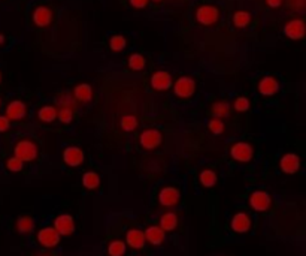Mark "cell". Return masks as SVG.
<instances>
[{
  "instance_id": "1",
  "label": "cell",
  "mask_w": 306,
  "mask_h": 256,
  "mask_svg": "<svg viewBox=\"0 0 306 256\" xmlns=\"http://www.w3.org/2000/svg\"><path fill=\"white\" fill-rule=\"evenodd\" d=\"M14 156L23 162H33L39 156V147L32 139H20L14 147Z\"/></svg>"
},
{
  "instance_id": "2",
  "label": "cell",
  "mask_w": 306,
  "mask_h": 256,
  "mask_svg": "<svg viewBox=\"0 0 306 256\" xmlns=\"http://www.w3.org/2000/svg\"><path fill=\"white\" fill-rule=\"evenodd\" d=\"M162 142H163V133L156 128L145 129L139 136V146L146 152L159 149L162 146Z\"/></svg>"
},
{
  "instance_id": "3",
  "label": "cell",
  "mask_w": 306,
  "mask_h": 256,
  "mask_svg": "<svg viewBox=\"0 0 306 256\" xmlns=\"http://www.w3.org/2000/svg\"><path fill=\"white\" fill-rule=\"evenodd\" d=\"M173 93L179 99H188L196 93V81L188 77V75H182L176 79L173 84Z\"/></svg>"
},
{
  "instance_id": "4",
  "label": "cell",
  "mask_w": 306,
  "mask_h": 256,
  "mask_svg": "<svg viewBox=\"0 0 306 256\" xmlns=\"http://www.w3.org/2000/svg\"><path fill=\"white\" fill-rule=\"evenodd\" d=\"M230 156L233 160H236L239 163H248L254 157V149L250 142L237 141L230 147Z\"/></svg>"
},
{
  "instance_id": "5",
  "label": "cell",
  "mask_w": 306,
  "mask_h": 256,
  "mask_svg": "<svg viewBox=\"0 0 306 256\" xmlns=\"http://www.w3.org/2000/svg\"><path fill=\"white\" fill-rule=\"evenodd\" d=\"M196 20L202 26H215L220 20V9L213 5H202L196 9Z\"/></svg>"
},
{
  "instance_id": "6",
  "label": "cell",
  "mask_w": 306,
  "mask_h": 256,
  "mask_svg": "<svg viewBox=\"0 0 306 256\" xmlns=\"http://www.w3.org/2000/svg\"><path fill=\"white\" fill-rule=\"evenodd\" d=\"M284 35L291 41H300L306 36V23L302 18H293L284 26Z\"/></svg>"
},
{
  "instance_id": "7",
  "label": "cell",
  "mask_w": 306,
  "mask_h": 256,
  "mask_svg": "<svg viewBox=\"0 0 306 256\" xmlns=\"http://www.w3.org/2000/svg\"><path fill=\"white\" fill-rule=\"evenodd\" d=\"M250 207L254 210V211H259V213H263V211H267L272 205V198L267 192L264 190H256L250 195Z\"/></svg>"
},
{
  "instance_id": "8",
  "label": "cell",
  "mask_w": 306,
  "mask_h": 256,
  "mask_svg": "<svg viewBox=\"0 0 306 256\" xmlns=\"http://www.w3.org/2000/svg\"><path fill=\"white\" fill-rule=\"evenodd\" d=\"M60 234L54 230V226H47L38 232V243L45 249H54L60 243Z\"/></svg>"
},
{
  "instance_id": "9",
  "label": "cell",
  "mask_w": 306,
  "mask_h": 256,
  "mask_svg": "<svg viewBox=\"0 0 306 256\" xmlns=\"http://www.w3.org/2000/svg\"><path fill=\"white\" fill-rule=\"evenodd\" d=\"M54 230L60 234L69 237L75 232V220L71 214H60L54 220Z\"/></svg>"
},
{
  "instance_id": "10",
  "label": "cell",
  "mask_w": 306,
  "mask_h": 256,
  "mask_svg": "<svg viewBox=\"0 0 306 256\" xmlns=\"http://www.w3.org/2000/svg\"><path fill=\"white\" fill-rule=\"evenodd\" d=\"M179 201H181V192L173 186L163 187L159 193V203L163 207H176Z\"/></svg>"
},
{
  "instance_id": "11",
  "label": "cell",
  "mask_w": 306,
  "mask_h": 256,
  "mask_svg": "<svg viewBox=\"0 0 306 256\" xmlns=\"http://www.w3.org/2000/svg\"><path fill=\"white\" fill-rule=\"evenodd\" d=\"M149 82H151V87L154 90H157V92H166L173 85L172 75L169 72H166V71L154 72V74H152V77H151Z\"/></svg>"
},
{
  "instance_id": "12",
  "label": "cell",
  "mask_w": 306,
  "mask_h": 256,
  "mask_svg": "<svg viewBox=\"0 0 306 256\" xmlns=\"http://www.w3.org/2000/svg\"><path fill=\"white\" fill-rule=\"evenodd\" d=\"M84 159H85L84 152L76 146H69L63 152V162L71 168L81 166L84 163Z\"/></svg>"
},
{
  "instance_id": "13",
  "label": "cell",
  "mask_w": 306,
  "mask_h": 256,
  "mask_svg": "<svg viewBox=\"0 0 306 256\" xmlns=\"http://www.w3.org/2000/svg\"><path fill=\"white\" fill-rule=\"evenodd\" d=\"M257 90L263 96H275V95L280 92V81L275 78V77H270V75L263 77L259 81Z\"/></svg>"
},
{
  "instance_id": "14",
  "label": "cell",
  "mask_w": 306,
  "mask_h": 256,
  "mask_svg": "<svg viewBox=\"0 0 306 256\" xmlns=\"http://www.w3.org/2000/svg\"><path fill=\"white\" fill-rule=\"evenodd\" d=\"M251 226H253V220L247 213H236L232 217V222H230V228L236 234L248 232L251 230Z\"/></svg>"
},
{
  "instance_id": "15",
  "label": "cell",
  "mask_w": 306,
  "mask_h": 256,
  "mask_svg": "<svg viewBox=\"0 0 306 256\" xmlns=\"http://www.w3.org/2000/svg\"><path fill=\"white\" fill-rule=\"evenodd\" d=\"M280 168L284 174H296L300 169V157L296 153H285L280 159Z\"/></svg>"
},
{
  "instance_id": "16",
  "label": "cell",
  "mask_w": 306,
  "mask_h": 256,
  "mask_svg": "<svg viewBox=\"0 0 306 256\" xmlns=\"http://www.w3.org/2000/svg\"><path fill=\"white\" fill-rule=\"evenodd\" d=\"M32 17H33V23H35V26H36V27L45 28V27H48V26L52 23V17H54V14H52L51 8L41 5V6L35 8V11H33V15H32Z\"/></svg>"
},
{
  "instance_id": "17",
  "label": "cell",
  "mask_w": 306,
  "mask_h": 256,
  "mask_svg": "<svg viewBox=\"0 0 306 256\" xmlns=\"http://www.w3.org/2000/svg\"><path fill=\"white\" fill-rule=\"evenodd\" d=\"M27 116V105L23 101H12L6 106V117L9 120H24Z\"/></svg>"
},
{
  "instance_id": "18",
  "label": "cell",
  "mask_w": 306,
  "mask_h": 256,
  "mask_svg": "<svg viewBox=\"0 0 306 256\" xmlns=\"http://www.w3.org/2000/svg\"><path fill=\"white\" fill-rule=\"evenodd\" d=\"M145 243H146V240H145L143 231L133 228V230H129V231L126 232V244H129L132 249L141 250V249H143Z\"/></svg>"
},
{
  "instance_id": "19",
  "label": "cell",
  "mask_w": 306,
  "mask_h": 256,
  "mask_svg": "<svg viewBox=\"0 0 306 256\" xmlns=\"http://www.w3.org/2000/svg\"><path fill=\"white\" fill-rule=\"evenodd\" d=\"M143 234H145V240L152 246H160L166 238L165 231L162 230L160 226H156V225L148 226L146 230L143 231Z\"/></svg>"
},
{
  "instance_id": "20",
  "label": "cell",
  "mask_w": 306,
  "mask_h": 256,
  "mask_svg": "<svg viewBox=\"0 0 306 256\" xmlns=\"http://www.w3.org/2000/svg\"><path fill=\"white\" fill-rule=\"evenodd\" d=\"M73 98L79 103H88L91 99H93V89H91V85L87 82L78 84L73 89Z\"/></svg>"
},
{
  "instance_id": "21",
  "label": "cell",
  "mask_w": 306,
  "mask_h": 256,
  "mask_svg": "<svg viewBox=\"0 0 306 256\" xmlns=\"http://www.w3.org/2000/svg\"><path fill=\"white\" fill-rule=\"evenodd\" d=\"M178 226V216L172 211H167L165 213L162 217H160V228L165 231V232H170V231H175Z\"/></svg>"
},
{
  "instance_id": "22",
  "label": "cell",
  "mask_w": 306,
  "mask_h": 256,
  "mask_svg": "<svg viewBox=\"0 0 306 256\" xmlns=\"http://www.w3.org/2000/svg\"><path fill=\"white\" fill-rule=\"evenodd\" d=\"M251 14L247 12V11H236L232 17V21H233V26L236 28H245V27H248L251 24Z\"/></svg>"
},
{
  "instance_id": "23",
  "label": "cell",
  "mask_w": 306,
  "mask_h": 256,
  "mask_svg": "<svg viewBox=\"0 0 306 256\" xmlns=\"http://www.w3.org/2000/svg\"><path fill=\"white\" fill-rule=\"evenodd\" d=\"M57 108L52 105H45L38 111V119L44 123H52L57 120Z\"/></svg>"
},
{
  "instance_id": "24",
  "label": "cell",
  "mask_w": 306,
  "mask_h": 256,
  "mask_svg": "<svg viewBox=\"0 0 306 256\" xmlns=\"http://www.w3.org/2000/svg\"><path fill=\"white\" fill-rule=\"evenodd\" d=\"M230 105L229 102L226 101H217L215 103H212V114H213V117L215 119H224V117H229L230 116Z\"/></svg>"
},
{
  "instance_id": "25",
  "label": "cell",
  "mask_w": 306,
  "mask_h": 256,
  "mask_svg": "<svg viewBox=\"0 0 306 256\" xmlns=\"http://www.w3.org/2000/svg\"><path fill=\"white\" fill-rule=\"evenodd\" d=\"M82 184L88 190H96L100 186V176L94 171H87L82 177Z\"/></svg>"
},
{
  "instance_id": "26",
  "label": "cell",
  "mask_w": 306,
  "mask_h": 256,
  "mask_svg": "<svg viewBox=\"0 0 306 256\" xmlns=\"http://www.w3.org/2000/svg\"><path fill=\"white\" fill-rule=\"evenodd\" d=\"M199 181L203 187H213L217 184L218 181V177H217V173L215 171H212V169H203L200 176H199Z\"/></svg>"
},
{
  "instance_id": "27",
  "label": "cell",
  "mask_w": 306,
  "mask_h": 256,
  "mask_svg": "<svg viewBox=\"0 0 306 256\" xmlns=\"http://www.w3.org/2000/svg\"><path fill=\"white\" fill-rule=\"evenodd\" d=\"M55 103L60 108H69V109H75L76 106V101L73 98V95L68 93V92H61L55 96Z\"/></svg>"
},
{
  "instance_id": "28",
  "label": "cell",
  "mask_w": 306,
  "mask_h": 256,
  "mask_svg": "<svg viewBox=\"0 0 306 256\" xmlns=\"http://www.w3.org/2000/svg\"><path fill=\"white\" fill-rule=\"evenodd\" d=\"M35 228V222L30 216H21L17 220V231L20 234H30Z\"/></svg>"
},
{
  "instance_id": "29",
  "label": "cell",
  "mask_w": 306,
  "mask_h": 256,
  "mask_svg": "<svg viewBox=\"0 0 306 256\" xmlns=\"http://www.w3.org/2000/svg\"><path fill=\"white\" fill-rule=\"evenodd\" d=\"M138 125H139L138 117H136V116H133V114H126V116H122V117H121V120H119V126H121V129L124 130V132H127V133L133 132V130L138 128Z\"/></svg>"
},
{
  "instance_id": "30",
  "label": "cell",
  "mask_w": 306,
  "mask_h": 256,
  "mask_svg": "<svg viewBox=\"0 0 306 256\" xmlns=\"http://www.w3.org/2000/svg\"><path fill=\"white\" fill-rule=\"evenodd\" d=\"M145 65H146L145 57H143L142 54H139V52H133V54L129 57V68H130L132 71L139 72V71L145 69Z\"/></svg>"
},
{
  "instance_id": "31",
  "label": "cell",
  "mask_w": 306,
  "mask_h": 256,
  "mask_svg": "<svg viewBox=\"0 0 306 256\" xmlns=\"http://www.w3.org/2000/svg\"><path fill=\"white\" fill-rule=\"evenodd\" d=\"M126 243L124 241H121V240H114L109 243L108 246V253L109 256H124L126 255Z\"/></svg>"
},
{
  "instance_id": "32",
  "label": "cell",
  "mask_w": 306,
  "mask_h": 256,
  "mask_svg": "<svg viewBox=\"0 0 306 256\" xmlns=\"http://www.w3.org/2000/svg\"><path fill=\"white\" fill-rule=\"evenodd\" d=\"M126 45H127V41H126V38L122 36V35H114L111 38V41H109V48L112 51H115V52L122 51V50L126 48Z\"/></svg>"
},
{
  "instance_id": "33",
  "label": "cell",
  "mask_w": 306,
  "mask_h": 256,
  "mask_svg": "<svg viewBox=\"0 0 306 256\" xmlns=\"http://www.w3.org/2000/svg\"><path fill=\"white\" fill-rule=\"evenodd\" d=\"M250 108H251V102L248 101V98H245V96H239L233 102V109L237 111V112H247Z\"/></svg>"
},
{
  "instance_id": "34",
  "label": "cell",
  "mask_w": 306,
  "mask_h": 256,
  "mask_svg": "<svg viewBox=\"0 0 306 256\" xmlns=\"http://www.w3.org/2000/svg\"><path fill=\"white\" fill-rule=\"evenodd\" d=\"M224 122L221 120V119H211L209 122H208V129L213 133V135H221L223 132H224Z\"/></svg>"
},
{
  "instance_id": "35",
  "label": "cell",
  "mask_w": 306,
  "mask_h": 256,
  "mask_svg": "<svg viewBox=\"0 0 306 256\" xmlns=\"http://www.w3.org/2000/svg\"><path fill=\"white\" fill-rule=\"evenodd\" d=\"M57 119L65 123V125H69L72 123L73 120V109H69V108H60L58 112H57Z\"/></svg>"
},
{
  "instance_id": "36",
  "label": "cell",
  "mask_w": 306,
  "mask_h": 256,
  "mask_svg": "<svg viewBox=\"0 0 306 256\" xmlns=\"http://www.w3.org/2000/svg\"><path fill=\"white\" fill-rule=\"evenodd\" d=\"M6 168H8L9 171H12V173H20V171L24 168V162H23L21 159L12 156V157H9V159L6 160Z\"/></svg>"
},
{
  "instance_id": "37",
  "label": "cell",
  "mask_w": 306,
  "mask_h": 256,
  "mask_svg": "<svg viewBox=\"0 0 306 256\" xmlns=\"http://www.w3.org/2000/svg\"><path fill=\"white\" fill-rule=\"evenodd\" d=\"M129 2L135 9H145L148 6L149 0H129Z\"/></svg>"
},
{
  "instance_id": "38",
  "label": "cell",
  "mask_w": 306,
  "mask_h": 256,
  "mask_svg": "<svg viewBox=\"0 0 306 256\" xmlns=\"http://www.w3.org/2000/svg\"><path fill=\"white\" fill-rule=\"evenodd\" d=\"M11 128V120L6 116H0V132H6Z\"/></svg>"
},
{
  "instance_id": "39",
  "label": "cell",
  "mask_w": 306,
  "mask_h": 256,
  "mask_svg": "<svg viewBox=\"0 0 306 256\" xmlns=\"http://www.w3.org/2000/svg\"><path fill=\"white\" fill-rule=\"evenodd\" d=\"M266 3L269 8L272 9H277V8H281L282 3H284V0H266Z\"/></svg>"
},
{
  "instance_id": "40",
  "label": "cell",
  "mask_w": 306,
  "mask_h": 256,
  "mask_svg": "<svg viewBox=\"0 0 306 256\" xmlns=\"http://www.w3.org/2000/svg\"><path fill=\"white\" fill-rule=\"evenodd\" d=\"M3 42H5V36L0 35V44H3Z\"/></svg>"
},
{
  "instance_id": "41",
  "label": "cell",
  "mask_w": 306,
  "mask_h": 256,
  "mask_svg": "<svg viewBox=\"0 0 306 256\" xmlns=\"http://www.w3.org/2000/svg\"><path fill=\"white\" fill-rule=\"evenodd\" d=\"M2 79H3V77H2V72H0V82H2Z\"/></svg>"
},
{
  "instance_id": "42",
  "label": "cell",
  "mask_w": 306,
  "mask_h": 256,
  "mask_svg": "<svg viewBox=\"0 0 306 256\" xmlns=\"http://www.w3.org/2000/svg\"><path fill=\"white\" fill-rule=\"evenodd\" d=\"M152 2H162V0H152Z\"/></svg>"
},
{
  "instance_id": "43",
  "label": "cell",
  "mask_w": 306,
  "mask_h": 256,
  "mask_svg": "<svg viewBox=\"0 0 306 256\" xmlns=\"http://www.w3.org/2000/svg\"><path fill=\"white\" fill-rule=\"evenodd\" d=\"M0 106H2V101H0Z\"/></svg>"
}]
</instances>
